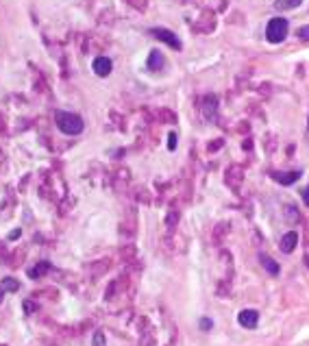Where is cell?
I'll return each instance as SVG.
<instances>
[{
	"instance_id": "6",
	"label": "cell",
	"mask_w": 309,
	"mask_h": 346,
	"mask_svg": "<svg viewBox=\"0 0 309 346\" xmlns=\"http://www.w3.org/2000/svg\"><path fill=\"white\" fill-rule=\"evenodd\" d=\"M296 244H298V233H296V231H287V233L283 235V238H281L279 248H281V253L290 255L292 250L296 248Z\"/></svg>"
},
{
	"instance_id": "18",
	"label": "cell",
	"mask_w": 309,
	"mask_h": 346,
	"mask_svg": "<svg viewBox=\"0 0 309 346\" xmlns=\"http://www.w3.org/2000/svg\"><path fill=\"white\" fill-rule=\"evenodd\" d=\"M307 129H309V122H307Z\"/></svg>"
},
{
	"instance_id": "11",
	"label": "cell",
	"mask_w": 309,
	"mask_h": 346,
	"mask_svg": "<svg viewBox=\"0 0 309 346\" xmlns=\"http://www.w3.org/2000/svg\"><path fill=\"white\" fill-rule=\"evenodd\" d=\"M275 179L279 183H283V185H287V183H294L301 179V172H287V176H281V174H275Z\"/></svg>"
},
{
	"instance_id": "10",
	"label": "cell",
	"mask_w": 309,
	"mask_h": 346,
	"mask_svg": "<svg viewBox=\"0 0 309 346\" xmlns=\"http://www.w3.org/2000/svg\"><path fill=\"white\" fill-rule=\"evenodd\" d=\"M301 2H303V0H276L275 7L281 9V11H285V9H296Z\"/></svg>"
},
{
	"instance_id": "8",
	"label": "cell",
	"mask_w": 309,
	"mask_h": 346,
	"mask_svg": "<svg viewBox=\"0 0 309 346\" xmlns=\"http://www.w3.org/2000/svg\"><path fill=\"white\" fill-rule=\"evenodd\" d=\"M15 290H20V283L15 281V279H2L0 281V303H2V294L4 292H15Z\"/></svg>"
},
{
	"instance_id": "4",
	"label": "cell",
	"mask_w": 309,
	"mask_h": 346,
	"mask_svg": "<svg viewBox=\"0 0 309 346\" xmlns=\"http://www.w3.org/2000/svg\"><path fill=\"white\" fill-rule=\"evenodd\" d=\"M238 322L242 324L244 329H255L259 322V313L255 309H244V311L238 313Z\"/></svg>"
},
{
	"instance_id": "13",
	"label": "cell",
	"mask_w": 309,
	"mask_h": 346,
	"mask_svg": "<svg viewBox=\"0 0 309 346\" xmlns=\"http://www.w3.org/2000/svg\"><path fill=\"white\" fill-rule=\"evenodd\" d=\"M168 148L170 150H176V135L170 133V138H168Z\"/></svg>"
},
{
	"instance_id": "17",
	"label": "cell",
	"mask_w": 309,
	"mask_h": 346,
	"mask_svg": "<svg viewBox=\"0 0 309 346\" xmlns=\"http://www.w3.org/2000/svg\"><path fill=\"white\" fill-rule=\"evenodd\" d=\"M303 201L309 205V187H307V190H303Z\"/></svg>"
},
{
	"instance_id": "16",
	"label": "cell",
	"mask_w": 309,
	"mask_h": 346,
	"mask_svg": "<svg viewBox=\"0 0 309 346\" xmlns=\"http://www.w3.org/2000/svg\"><path fill=\"white\" fill-rule=\"evenodd\" d=\"M7 238H9V240H13V238H20V229H15V231H11V233H9Z\"/></svg>"
},
{
	"instance_id": "12",
	"label": "cell",
	"mask_w": 309,
	"mask_h": 346,
	"mask_svg": "<svg viewBox=\"0 0 309 346\" xmlns=\"http://www.w3.org/2000/svg\"><path fill=\"white\" fill-rule=\"evenodd\" d=\"M298 37H301L303 41L309 39V26H301V29H298Z\"/></svg>"
},
{
	"instance_id": "15",
	"label": "cell",
	"mask_w": 309,
	"mask_h": 346,
	"mask_svg": "<svg viewBox=\"0 0 309 346\" xmlns=\"http://www.w3.org/2000/svg\"><path fill=\"white\" fill-rule=\"evenodd\" d=\"M201 327H203V329H211V327H213V322L209 320V318H203V320H201Z\"/></svg>"
},
{
	"instance_id": "1",
	"label": "cell",
	"mask_w": 309,
	"mask_h": 346,
	"mask_svg": "<svg viewBox=\"0 0 309 346\" xmlns=\"http://www.w3.org/2000/svg\"><path fill=\"white\" fill-rule=\"evenodd\" d=\"M55 124L66 135H81L83 129H85V122H83L81 115L72 111H64V109L55 111Z\"/></svg>"
},
{
	"instance_id": "2",
	"label": "cell",
	"mask_w": 309,
	"mask_h": 346,
	"mask_svg": "<svg viewBox=\"0 0 309 346\" xmlns=\"http://www.w3.org/2000/svg\"><path fill=\"white\" fill-rule=\"evenodd\" d=\"M287 35H290V22L285 18H272L266 24V39L270 44H281V41H285Z\"/></svg>"
},
{
	"instance_id": "9",
	"label": "cell",
	"mask_w": 309,
	"mask_h": 346,
	"mask_svg": "<svg viewBox=\"0 0 309 346\" xmlns=\"http://www.w3.org/2000/svg\"><path fill=\"white\" fill-rule=\"evenodd\" d=\"M259 259H261V266H264L270 275H279V264H275L268 255H259Z\"/></svg>"
},
{
	"instance_id": "7",
	"label": "cell",
	"mask_w": 309,
	"mask_h": 346,
	"mask_svg": "<svg viewBox=\"0 0 309 346\" xmlns=\"http://www.w3.org/2000/svg\"><path fill=\"white\" fill-rule=\"evenodd\" d=\"M146 66H148V70H153V72L164 70V66H166V57H164V52H159V50H150L148 59H146Z\"/></svg>"
},
{
	"instance_id": "5",
	"label": "cell",
	"mask_w": 309,
	"mask_h": 346,
	"mask_svg": "<svg viewBox=\"0 0 309 346\" xmlns=\"http://www.w3.org/2000/svg\"><path fill=\"white\" fill-rule=\"evenodd\" d=\"M92 68H94V72H96L98 76H109L111 74V70H113V64H111V59L109 57H96L94 59V64H92Z\"/></svg>"
},
{
	"instance_id": "3",
	"label": "cell",
	"mask_w": 309,
	"mask_h": 346,
	"mask_svg": "<svg viewBox=\"0 0 309 346\" xmlns=\"http://www.w3.org/2000/svg\"><path fill=\"white\" fill-rule=\"evenodd\" d=\"M150 33H153L157 39H161V41H164V44H168V46H170V48H174V50H181V48H183L181 39L176 37V35L172 33L170 29H161V26H155V29H150Z\"/></svg>"
},
{
	"instance_id": "14",
	"label": "cell",
	"mask_w": 309,
	"mask_h": 346,
	"mask_svg": "<svg viewBox=\"0 0 309 346\" xmlns=\"http://www.w3.org/2000/svg\"><path fill=\"white\" fill-rule=\"evenodd\" d=\"M94 346H104V335H103V333H96V335H94Z\"/></svg>"
}]
</instances>
